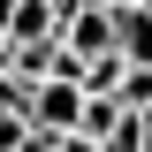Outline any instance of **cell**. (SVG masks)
<instances>
[{
    "label": "cell",
    "mask_w": 152,
    "mask_h": 152,
    "mask_svg": "<svg viewBox=\"0 0 152 152\" xmlns=\"http://www.w3.org/2000/svg\"><path fill=\"white\" fill-rule=\"evenodd\" d=\"M84 8H99V15H114V8H129V0H84Z\"/></svg>",
    "instance_id": "8992f818"
},
{
    "label": "cell",
    "mask_w": 152,
    "mask_h": 152,
    "mask_svg": "<svg viewBox=\"0 0 152 152\" xmlns=\"http://www.w3.org/2000/svg\"><path fill=\"white\" fill-rule=\"evenodd\" d=\"M53 152H99V145H84V137H61V145H53Z\"/></svg>",
    "instance_id": "5b68a950"
},
{
    "label": "cell",
    "mask_w": 152,
    "mask_h": 152,
    "mask_svg": "<svg viewBox=\"0 0 152 152\" xmlns=\"http://www.w3.org/2000/svg\"><path fill=\"white\" fill-rule=\"evenodd\" d=\"M53 145H61V137H38V129H23V145H15V152H53Z\"/></svg>",
    "instance_id": "277c9868"
},
{
    "label": "cell",
    "mask_w": 152,
    "mask_h": 152,
    "mask_svg": "<svg viewBox=\"0 0 152 152\" xmlns=\"http://www.w3.org/2000/svg\"><path fill=\"white\" fill-rule=\"evenodd\" d=\"M46 38H61L53 8H46V0H15V8H8V46H46Z\"/></svg>",
    "instance_id": "7a4b0ae2"
},
{
    "label": "cell",
    "mask_w": 152,
    "mask_h": 152,
    "mask_svg": "<svg viewBox=\"0 0 152 152\" xmlns=\"http://www.w3.org/2000/svg\"><path fill=\"white\" fill-rule=\"evenodd\" d=\"M61 53H76V61H99V53H114V23L99 15V8H76V15L61 23Z\"/></svg>",
    "instance_id": "6da1fadb"
},
{
    "label": "cell",
    "mask_w": 152,
    "mask_h": 152,
    "mask_svg": "<svg viewBox=\"0 0 152 152\" xmlns=\"http://www.w3.org/2000/svg\"><path fill=\"white\" fill-rule=\"evenodd\" d=\"M99 152H152V114H114V129L99 137Z\"/></svg>",
    "instance_id": "3957f363"
}]
</instances>
